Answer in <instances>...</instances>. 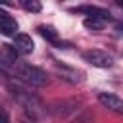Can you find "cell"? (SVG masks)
<instances>
[{
	"instance_id": "1",
	"label": "cell",
	"mask_w": 123,
	"mask_h": 123,
	"mask_svg": "<svg viewBox=\"0 0 123 123\" xmlns=\"http://www.w3.org/2000/svg\"><path fill=\"white\" fill-rule=\"evenodd\" d=\"M15 75L19 77V81H23L25 85L29 86H44L48 83V75L44 69L37 67V65H31V63H23V62H15Z\"/></svg>"
},
{
	"instance_id": "8",
	"label": "cell",
	"mask_w": 123,
	"mask_h": 123,
	"mask_svg": "<svg viewBox=\"0 0 123 123\" xmlns=\"http://www.w3.org/2000/svg\"><path fill=\"white\" fill-rule=\"evenodd\" d=\"M38 33H40L42 38H46L50 44H54V46H58V48H67V46H69L67 42L60 40L58 31H56L54 27H50V25H40V27H38Z\"/></svg>"
},
{
	"instance_id": "6",
	"label": "cell",
	"mask_w": 123,
	"mask_h": 123,
	"mask_svg": "<svg viewBox=\"0 0 123 123\" xmlns=\"http://www.w3.org/2000/svg\"><path fill=\"white\" fill-rule=\"evenodd\" d=\"M71 12H73V13H85V15H88V17H100V19H104L106 23L111 21L110 10L98 8V6H75V8H71Z\"/></svg>"
},
{
	"instance_id": "4",
	"label": "cell",
	"mask_w": 123,
	"mask_h": 123,
	"mask_svg": "<svg viewBox=\"0 0 123 123\" xmlns=\"http://www.w3.org/2000/svg\"><path fill=\"white\" fill-rule=\"evenodd\" d=\"M77 108H79V100L67 98V100H56V102H52L46 110H48L54 117H65V115H69V113H75Z\"/></svg>"
},
{
	"instance_id": "14",
	"label": "cell",
	"mask_w": 123,
	"mask_h": 123,
	"mask_svg": "<svg viewBox=\"0 0 123 123\" xmlns=\"http://www.w3.org/2000/svg\"><path fill=\"white\" fill-rule=\"evenodd\" d=\"M0 123H10V117H8V113L2 106H0Z\"/></svg>"
},
{
	"instance_id": "5",
	"label": "cell",
	"mask_w": 123,
	"mask_h": 123,
	"mask_svg": "<svg viewBox=\"0 0 123 123\" xmlns=\"http://www.w3.org/2000/svg\"><path fill=\"white\" fill-rule=\"evenodd\" d=\"M54 71L60 75V79H63V81H67V83H71V85H77V83L83 81V73H81L79 69L69 67V65H65V63H60V62L54 63Z\"/></svg>"
},
{
	"instance_id": "16",
	"label": "cell",
	"mask_w": 123,
	"mask_h": 123,
	"mask_svg": "<svg viewBox=\"0 0 123 123\" xmlns=\"http://www.w3.org/2000/svg\"><path fill=\"white\" fill-rule=\"evenodd\" d=\"M4 15H6V12H4V10H0V17H4Z\"/></svg>"
},
{
	"instance_id": "13",
	"label": "cell",
	"mask_w": 123,
	"mask_h": 123,
	"mask_svg": "<svg viewBox=\"0 0 123 123\" xmlns=\"http://www.w3.org/2000/svg\"><path fill=\"white\" fill-rule=\"evenodd\" d=\"M90 117H92V113L88 111V110H83V111H79L69 123H88L90 121Z\"/></svg>"
},
{
	"instance_id": "10",
	"label": "cell",
	"mask_w": 123,
	"mask_h": 123,
	"mask_svg": "<svg viewBox=\"0 0 123 123\" xmlns=\"http://www.w3.org/2000/svg\"><path fill=\"white\" fill-rule=\"evenodd\" d=\"M0 33L4 37H15L17 35V21L6 13L4 17H0Z\"/></svg>"
},
{
	"instance_id": "2",
	"label": "cell",
	"mask_w": 123,
	"mask_h": 123,
	"mask_svg": "<svg viewBox=\"0 0 123 123\" xmlns=\"http://www.w3.org/2000/svg\"><path fill=\"white\" fill-rule=\"evenodd\" d=\"M10 90H12V96H13L29 113H35L38 108H42L40 100H38L33 92H29V90H25V88H21V86H17V85H10Z\"/></svg>"
},
{
	"instance_id": "9",
	"label": "cell",
	"mask_w": 123,
	"mask_h": 123,
	"mask_svg": "<svg viewBox=\"0 0 123 123\" xmlns=\"http://www.w3.org/2000/svg\"><path fill=\"white\" fill-rule=\"evenodd\" d=\"M13 48H15V52L27 56V54H31L35 50V42H33V38L29 35H15L13 37Z\"/></svg>"
},
{
	"instance_id": "11",
	"label": "cell",
	"mask_w": 123,
	"mask_h": 123,
	"mask_svg": "<svg viewBox=\"0 0 123 123\" xmlns=\"http://www.w3.org/2000/svg\"><path fill=\"white\" fill-rule=\"evenodd\" d=\"M83 25H85L88 31H102V29L106 27V21L100 19V17H86V19L83 21Z\"/></svg>"
},
{
	"instance_id": "7",
	"label": "cell",
	"mask_w": 123,
	"mask_h": 123,
	"mask_svg": "<svg viewBox=\"0 0 123 123\" xmlns=\"http://www.w3.org/2000/svg\"><path fill=\"white\" fill-rule=\"evenodd\" d=\"M98 102H100L106 110H110V111H113V113H123V100H121L119 96L111 94V92H100V94H98Z\"/></svg>"
},
{
	"instance_id": "12",
	"label": "cell",
	"mask_w": 123,
	"mask_h": 123,
	"mask_svg": "<svg viewBox=\"0 0 123 123\" xmlns=\"http://www.w3.org/2000/svg\"><path fill=\"white\" fill-rule=\"evenodd\" d=\"M19 6H21L23 10L31 12V13H38V12L42 10L40 0H19Z\"/></svg>"
},
{
	"instance_id": "17",
	"label": "cell",
	"mask_w": 123,
	"mask_h": 123,
	"mask_svg": "<svg viewBox=\"0 0 123 123\" xmlns=\"http://www.w3.org/2000/svg\"><path fill=\"white\" fill-rule=\"evenodd\" d=\"M119 2H123V0H119Z\"/></svg>"
},
{
	"instance_id": "15",
	"label": "cell",
	"mask_w": 123,
	"mask_h": 123,
	"mask_svg": "<svg viewBox=\"0 0 123 123\" xmlns=\"http://www.w3.org/2000/svg\"><path fill=\"white\" fill-rule=\"evenodd\" d=\"M115 31H117V35H123V21L115 25Z\"/></svg>"
},
{
	"instance_id": "3",
	"label": "cell",
	"mask_w": 123,
	"mask_h": 123,
	"mask_svg": "<svg viewBox=\"0 0 123 123\" xmlns=\"http://www.w3.org/2000/svg\"><path fill=\"white\" fill-rule=\"evenodd\" d=\"M83 60H85L86 63H90V65H94V67H102V69L113 65V56L108 54V52H104V50H98V48L85 50V52H83Z\"/></svg>"
}]
</instances>
